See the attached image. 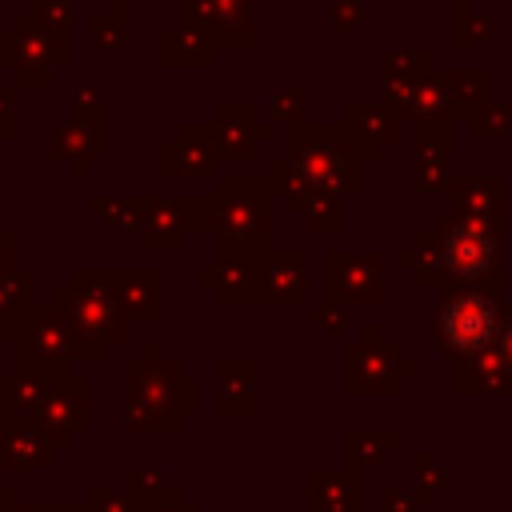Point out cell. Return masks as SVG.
<instances>
[{
    "instance_id": "1",
    "label": "cell",
    "mask_w": 512,
    "mask_h": 512,
    "mask_svg": "<svg viewBox=\"0 0 512 512\" xmlns=\"http://www.w3.org/2000/svg\"><path fill=\"white\" fill-rule=\"evenodd\" d=\"M440 332H444V344L460 348V352H472L480 348L488 336H492V308L484 296H456L444 316H440Z\"/></svg>"
},
{
    "instance_id": "2",
    "label": "cell",
    "mask_w": 512,
    "mask_h": 512,
    "mask_svg": "<svg viewBox=\"0 0 512 512\" xmlns=\"http://www.w3.org/2000/svg\"><path fill=\"white\" fill-rule=\"evenodd\" d=\"M496 248H492V236L480 228V224H460L448 232L444 240V260L452 272L460 276H480L488 264H492Z\"/></svg>"
}]
</instances>
